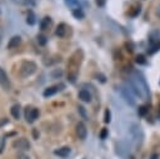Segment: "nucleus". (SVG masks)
Segmentation results:
<instances>
[{"label":"nucleus","mask_w":160,"mask_h":159,"mask_svg":"<svg viewBox=\"0 0 160 159\" xmlns=\"http://www.w3.org/2000/svg\"><path fill=\"white\" fill-rule=\"evenodd\" d=\"M72 15H74V18H76V19H82L85 15H84V11L81 10V9H78V10H72Z\"/></svg>","instance_id":"obj_20"},{"label":"nucleus","mask_w":160,"mask_h":159,"mask_svg":"<svg viewBox=\"0 0 160 159\" xmlns=\"http://www.w3.org/2000/svg\"><path fill=\"white\" fill-rule=\"evenodd\" d=\"M119 93L121 95V98L124 99V101L126 104H129L130 106H135V99H134V94L129 90V88L126 85H120L119 86Z\"/></svg>","instance_id":"obj_3"},{"label":"nucleus","mask_w":160,"mask_h":159,"mask_svg":"<svg viewBox=\"0 0 160 159\" xmlns=\"http://www.w3.org/2000/svg\"><path fill=\"white\" fill-rule=\"evenodd\" d=\"M65 88V85L64 84H56V85H52V86H49V88H46L45 90H44V93H42V95L45 96V98H49V96H51V95H54V94H56L58 91H60V90H62Z\"/></svg>","instance_id":"obj_8"},{"label":"nucleus","mask_w":160,"mask_h":159,"mask_svg":"<svg viewBox=\"0 0 160 159\" xmlns=\"http://www.w3.org/2000/svg\"><path fill=\"white\" fill-rule=\"evenodd\" d=\"M135 61H136L138 64H140V65L146 64V60H145V56H144V55H138L136 59H135Z\"/></svg>","instance_id":"obj_23"},{"label":"nucleus","mask_w":160,"mask_h":159,"mask_svg":"<svg viewBox=\"0 0 160 159\" xmlns=\"http://www.w3.org/2000/svg\"><path fill=\"white\" fill-rule=\"evenodd\" d=\"M156 16L160 19V4L158 5V8H156Z\"/></svg>","instance_id":"obj_32"},{"label":"nucleus","mask_w":160,"mask_h":159,"mask_svg":"<svg viewBox=\"0 0 160 159\" xmlns=\"http://www.w3.org/2000/svg\"><path fill=\"white\" fill-rule=\"evenodd\" d=\"M96 4H98L99 6H104V4H105V0H96Z\"/></svg>","instance_id":"obj_31"},{"label":"nucleus","mask_w":160,"mask_h":159,"mask_svg":"<svg viewBox=\"0 0 160 159\" xmlns=\"http://www.w3.org/2000/svg\"><path fill=\"white\" fill-rule=\"evenodd\" d=\"M19 3H20L21 5H24V6H28V8H32V6H35V4H36L35 0H19Z\"/></svg>","instance_id":"obj_19"},{"label":"nucleus","mask_w":160,"mask_h":159,"mask_svg":"<svg viewBox=\"0 0 160 159\" xmlns=\"http://www.w3.org/2000/svg\"><path fill=\"white\" fill-rule=\"evenodd\" d=\"M146 113H148V106H146V105L140 106V108H139V110H138V114H139L140 116H144Z\"/></svg>","instance_id":"obj_24"},{"label":"nucleus","mask_w":160,"mask_h":159,"mask_svg":"<svg viewBox=\"0 0 160 159\" xmlns=\"http://www.w3.org/2000/svg\"><path fill=\"white\" fill-rule=\"evenodd\" d=\"M36 69H38V66H36V64H35L34 61L25 60V61L21 63L20 69H19L20 76H21V78H29V76H31V75L36 71Z\"/></svg>","instance_id":"obj_2"},{"label":"nucleus","mask_w":160,"mask_h":159,"mask_svg":"<svg viewBox=\"0 0 160 159\" xmlns=\"http://www.w3.org/2000/svg\"><path fill=\"white\" fill-rule=\"evenodd\" d=\"M150 159H160V158H159V155H158V154H152Z\"/></svg>","instance_id":"obj_33"},{"label":"nucleus","mask_w":160,"mask_h":159,"mask_svg":"<svg viewBox=\"0 0 160 159\" xmlns=\"http://www.w3.org/2000/svg\"><path fill=\"white\" fill-rule=\"evenodd\" d=\"M50 25H51V19H50L49 16H45V18L41 20V23H40V29H41V30H46Z\"/></svg>","instance_id":"obj_18"},{"label":"nucleus","mask_w":160,"mask_h":159,"mask_svg":"<svg viewBox=\"0 0 160 159\" xmlns=\"http://www.w3.org/2000/svg\"><path fill=\"white\" fill-rule=\"evenodd\" d=\"M131 78H132V79L135 80V83L139 85L140 90H141V91H142V94H144V98H145V99H146V98H149V95H150L149 85H148L146 79L144 78V75H142L140 71H132Z\"/></svg>","instance_id":"obj_1"},{"label":"nucleus","mask_w":160,"mask_h":159,"mask_svg":"<svg viewBox=\"0 0 160 159\" xmlns=\"http://www.w3.org/2000/svg\"><path fill=\"white\" fill-rule=\"evenodd\" d=\"M159 109H160V108H159Z\"/></svg>","instance_id":"obj_35"},{"label":"nucleus","mask_w":160,"mask_h":159,"mask_svg":"<svg viewBox=\"0 0 160 159\" xmlns=\"http://www.w3.org/2000/svg\"><path fill=\"white\" fill-rule=\"evenodd\" d=\"M0 85H1L2 89H5V90H9V88H10L9 78H8L6 73H5V70L1 69V68H0Z\"/></svg>","instance_id":"obj_10"},{"label":"nucleus","mask_w":160,"mask_h":159,"mask_svg":"<svg viewBox=\"0 0 160 159\" xmlns=\"http://www.w3.org/2000/svg\"><path fill=\"white\" fill-rule=\"evenodd\" d=\"M129 133L130 135L132 136V139L136 141V143H140L144 138V134H142V130L141 128L138 125V124H131L130 128H129Z\"/></svg>","instance_id":"obj_5"},{"label":"nucleus","mask_w":160,"mask_h":159,"mask_svg":"<svg viewBox=\"0 0 160 159\" xmlns=\"http://www.w3.org/2000/svg\"><path fill=\"white\" fill-rule=\"evenodd\" d=\"M160 49V44L158 43V44H154L151 48H150V50H149V54H154L155 51H158Z\"/></svg>","instance_id":"obj_27"},{"label":"nucleus","mask_w":160,"mask_h":159,"mask_svg":"<svg viewBox=\"0 0 160 159\" xmlns=\"http://www.w3.org/2000/svg\"><path fill=\"white\" fill-rule=\"evenodd\" d=\"M36 39H38L39 45H41V46H44V45L46 44V41H48V40H46V36H45V35H42V34H39Z\"/></svg>","instance_id":"obj_21"},{"label":"nucleus","mask_w":160,"mask_h":159,"mask_svg":"<svg viewBox=\"0 0 160 159\" xmlns=\"http://www.w3.org/2000/svg\"><path fill=\"white\" fill-rule=\"evenodd\" d=\"M26 23H28L29 25H34V24L36 23V18H35V14H34L32 10H29V13H28V15H26Z\"/></svg>","instance_id":"obj_17"},{"label":"nucleus","mask_w":160,"mask_h":159,"mask_svg":"<svg viewBox=\"0 0 160 159\" xmlns=\"http://www.w3.org/2000/svg\"><path fill=\"white\" fill-rule=\"evenodd\" d=\"M71 153V149L69 146H62V148H59V149H55L54 150V154L55 155H59L61 158H66L69 156V154Z\"/></svg>","instance_id":"obj_11"},{"label":"nucleus","mask_w":160,"mask_h":159,"mask_svg":"<svg viewBox=\"0 0 160 159\" xmlns=\"http://www.w3.org/2000/svg\"><path fill=\"white\" fill-rule=\"evenodd\" d=\"M138 14H140V6H136V8H135V11L131 13V16H136Z\"/></svg>","instance_id":"obj_30"},{"label":"nucleus","mask_w":160,"mask_h":159,"mask_svg":"<svg viewBox=\"0 0 160 159\" xmlns=\"http://www.w3.org/2000/svg\"><path fill=\"white\" fill-rule=\"evenodd\" d=\"M65 33H66V25H65L64 23L59 24L58 28H56V30H55L56 36H59V38H64V36H65Z\"/></svg>","instance_id":"obj_14"},{"label":"nucleus","mask_w":160,"mask_h":159,"mask_svg":"<svg viewBox=\"0 0 160 159\" xmlns=\"http://www.w3.org/2000/svg\"><path fill=\"white\" fill-rule=\"evenodd\" d=\"M125 85L129 88V90L134 94V96H139L140 99H145L144 98V94H142V91L140 90V88H139V85L135 83V80L132 79V78H129L128 80H126V83H125Z\"/></svg>","instance_id":"obj_4"},{"label":"nucleus","mask_w":160,"mask_h":159,"mask_svg":"<svg viewBox=\"0 0 160 159\" xmlns=\"http://www.w3.org/2000/svg\"><path fill=\"white\" fill-rule=\"evenodd\" d=\"M79 99H80L81 101H84V103H89V101H91V94H90L88 90L81 89V90L79 91Z\"/></svg>","instance_id":"obj_13"},{"label":"nucleus","mask_w":160,"mask_h":159,"mask_svg":"<svg viewBox=\"0 0 160 159\" xmlns=\"http://www.w3.org/2000/svg\"><path fill=\"white\" fill-rule=\"evenodd\" d=\"M62 75V70L61 69H55L52 73H51V76L52 78H60Z\"/></svg>","instance_id":"obj_25"},{"label":"nucleus","mask_w":160,"mask_h":159,"mask_svg":"<svg viewBox=\"0 0 160 159\" xmlns=\"http://www.w3.org/2000/svg\"><path fill=\"white\" fill-rule=\"evenodd\" d=\"M10 111H11V115H12L14 119H19L20 118V105L19 104H14L11 106Z\"/></svg>","instance_id":"obj_16"},{"label":"nucleus","mask_w":160,"mask_h":159,"mask_svg":"<svg viewBox=\"0 0 160 159\" xmlns=\"http://www.w3.org/2000/svg\"><path fill=\"white\" fill-rule=\"evenodd\" d=\"M39 116V110L36 108H31V106H28L26 110H25V119L28 123H34Z\"/></svg>","instance_id":"obj_7"},{"label":"nucleus","mask_w":160,"mask_h":159,"mask_svg":"<svg viewBox=\"0 0 160 159\" xmlns=\"http://www.w3.org/2000/svg\"><path fill=\"white\" fill-rule=\"evenodd\" d=\"M18 159H30V158H29V155H26L24 153H19L18 154Z\"/></svg>","instance_id":"obj_29"},{"label":"nucleus","mask_w":160,"mask_h":159,"mask_svg":"<svg viewBox=\"0 0 160 159\" xmlns=\"http://www.w3.org/2000/svg\"><path fill=\"white\" fill-rule=\"evenodd\" d=\"M106 135H108V129H106V128H104V129L101 130V133H100V138H101V139H105V138H106Z\"/></svg>","instance_id":"obj_28"},{"label":"nucleus","mask_w":160,"mask_h":159,"mask_svg":"<svg viewBox=\"0 0 160 159\" xmlns=\"http://www.w3.org/2000/svg\"><path fill=\"white\" fill-rule=\"evenodd\" d=\"M20 43H21V38H20L19 35H15V36H12V38L9 40V43H8V49H14V48L19 46Z\"/></svg>","instance_id":"obj_12"},{"label":"nucleus","mask_w":160,"mask_h":159,"mask_svg":"<svg viewBox=\"0 0 160 159\" xmlns=\"http://www.w3.org/2000/svg\"><path fill=\"white\" fill-rule=\"evenodd\" d=\"M12 148L16 150H20V151H26L30 149V143L25 138H18L12 141Z\"/></svg>","instance_id":"obj_6"},{"label":"nucleus","mask_w":160,"mask_h":159,"mask_svg":"<svg viewBox=\"0 0 160 159\" xmlns=\"http://www.w3.org/2000/svg\"><path fill=\"white\" fill-rule=\"evenodd\" d=\"M76 135H78L79 139H81V140L86 139L88 129H86V125H85L82 121H79V123L76 124Z\"/></svg>","instance_id":"obj_9"},{"label":"nucleus","mask_w":160,"mask_h":159,"mask_svg":"<svg viewBox=\"0 0 160 159\" xmlns=\"http://www.w3.org/2000/svg\"><path fill=\"white\" fill-rule=\"evenodd\" d=\"M34 136L38 138V133H36V130H34Z\"/></svg>","instance_id":"obj_34"},{"label":"nucleus","mask_w":160,"mask_h":159,"mask_svg":"<svg viewBox=\"0 0 160 159\" xmlns=\"http://www.w3.org/2000/svg\"><path fill=\"white\" fill-rule=\"evenodd\" d=\"M78 110H79L80 115L82 116V119H86V111H85V108L81 106V105H79V106H78Z\"/></svg>","instance_id":"obj_26"},{"label":"nucleus","mask_w":160,"mask_h":159,"mask_svg":"<svg viewBox=\"0 0 160 159\" xmlns=\"http://www.w3.org/2000/svg\"><path fill=\"white\" fill-rule=\"evenodd\" d=\"M110 120H111V113L109 109H106L104 113V123H110Z\"/></svg>","instance_id":"obj_22"},{"label":"nucleus","mask_w":160,"mask_h":159,"mask_svg":"<svg viewBox=\"0 0 160 159\" xmlns=\"http://www.w3.org/2000/svg\"><path fill=\"white\" fill-rule=\"evenodd\" d=\"M65 4L71 9V10H78V9H81L80 6V3L78 0H64Z\"/></svg>","instance_id":"obj_15"}]
</instances>
